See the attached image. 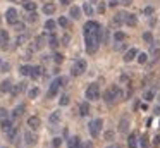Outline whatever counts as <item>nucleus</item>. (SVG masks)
I'll use <instances>...</instances> for the list:
<instances>
[{
    "mask_svg": "<svg viewBox=\"0 0 160 148\" xmlns=\"http://www.w3.org/2000/svg\"><path fill=\"white\" fill-rule=\"evenodd\" d=\"M102 34H103V29H97V31H91V33L84 34V41H86V52L88 54H95L100 47V41H102Z\"/></svg>",
    "mask_w": 160,
    "mask_h": 148,
    "instance_id": "1",
    "label": "nucleus"
},
{
    "mask_svg": "<svg viewBox=\"0 0 160 148\" xmlns=\"http://www.w3.org/2000/svg\"><path fill=\"white\" fill-rule=\"evenodd\" d=\"M124 100V93H122V89L119 88L117 84H112L108 89H105V93H103V100L107 103H114L115 100Z\"/></svg>",
    "mask_w": 160,
    "mask_h": 148,
    "instance_id": "2",
    "label": "nucleus"
},
{
    "mask_svg": "<svg viewBox=\"0 0 160 148\" xmlns=\"http://www.w3.org/2000/svg\"><path fill=\"white\" fill-rule=\"evenodd\" d=\"M66 83H67V78H57V79H53L52 84H50V88H48V91H47V98H53V96L59 93L60 86H64Z\"/></svg>",
    "mask_w": 160,
    "mask_h": 148,
    "instance_id": "3",
    "label": "nucleus"
},
{
    "mask_svg": "<svg viewBox=\"0 0 160 148\" xmlns=\"http://www.w3.org/2000/svg\"><path fill=\"white\" fill-rule=\"evenodd\" d=\"M102 127H103V120L102 119H93L90 124H88V131L93 138H97L98 134L102 133Z\"/></svg>",
    "mask_w": 160,
    "mask_h": 148,
    "instance_id": "4",
    "label": "nucleus"
},
{
    "mask_svg": "<svg viewBox=\"0 0 160 148\" xmlns=\"http://www.w3.org/2000/svg\"><path fill=\"white\" fill-rule=\"evenodd\" d=\"M86 98L90 102H95V100H100V88H98L97 83H91L86 88Z\"/></svg>",
    "mask_w": 160,
    "mask_h": 148,
    "instance_id": "5",
    "label": "nucleus"
},
{
    "mask_svg": "<svg viewBox=\"0 0 160 148\" xmlns=\"http://www.w3.org/2000/svg\"><path fill=\"white\" fill-rule=\"evenodd\" d=\"M86 67H88L86 60H84V59H79V60H76V62L72 64V69H71V72H72V76H81V74H84Z\"/></svg>",
    "mask_w": 160,
    "mask_h": 148,
    "instance_id": "6",
    "label": "nucleus"
},
{
    "mask_svg": "<svg viewBox=\"0 0 160 148\" xmlns=\"http://www.w3.org/2000/svg\"><path fill=\"white\" fill-rule=\"evenodd\" d=\"M5 19H7V23H9V24H16V23H19V14H18V10H16L14 7L7 9V12H5Z\"/></svg>",
    "mask_w": 160,
    "mask_h": 148,
    "instance_id": "7",
    "label": "nucleus"
},
{
    "mask_svg": "<svg viewBox=\"0 0 160 148\" xmlns=\"http://www.w3.org/2000/svg\"><path fill=\"white\" fill-rule=\"evenodd\" d=\"M47 43H48V38H47L45 34H38V36L35 38V45L31 47V50H42Z\"/></svg>",
    "mask_w": 160,
    "mask_h": 148,
    "instance_id": "8",
    "label": "nucleus"
},
{
    "mask_svg": "<svg viewBox=\"0 0 160 148\" xmlns=\"http://www.w3.org/2000/svg\"><path fill=\"white\" fill-rule=\"evenodd\" d=\"M100 24H98L97 23V21H88V23L86 24H84V26H83V29H84V34H86V33H91V31H97V29H100Z\"/></svg>",
    "mask_w": 160,
    "mask_h": 148,
    "instance_id": "9",
    "label": "nucleus"
},
{
    "mask_svg": "<svg viewBox=\"0 0 160 148\" xmlns=\"http://www.w3.org/2000/svg\"><path fill=\"white\" fill-rule=\"evenodd\" d=\"M138 54L139 52L136 50V48H129V50L124 54V62H132L136 57H138Z\"/></svg>",
    "mask_w": 160,
    "mask_h": 148,
    "instance_id": "10",
    "label": "nucleus"
},
{
    "mask_svg": "<svg viewBox=\"0 0 160 148\" xmlns=\"http://www.w3.org/2000/svg\"><path fill=\"white\" fill-rule=\"evenodd\" d=\"M28 126L31 127V129H38V127L42 126V119H40V117H36V115H31L28 119Z\"/></svg>",
    "mask_w": 160,
    "mask_h": 148,
    "instance_id": "11",
    "label": "nucleus"
},
{
    "mask_svg": "<svg viewBox=\"0 0 160 148\" xmlns=\"http://www.w3.org/2000/svg\"><path fill=\"white\" fill-rule=\"evenodd\" d=\"M0 47L2 48L9 47V33L5 29H0Z\"/></svg>",
    "mask_w": 160,
    "mask_h": 148,
    "instance_id": "12",
    "label": "nucleus"
},
{
    "mask_svg": "<svg viewBox=\"0 0 160 148\" xmlns=\"http://www.w3.org/2000/svg\"><path fill=\"white\" fill-rule=\"evenodd\" d=\"M7 138H9V141L11 143H18V138H19V127H12L11 131L7 133Z\"/></svg>",
    "mask_w": 160,
    "mask_h": 148,
    "instance_id": "13",
    "label": "nucleus"
},
{
    "mask_svg": "<svg viewBox=\"0 0 160 148\" xmlns=\"http://www.w3.org/2000/svg\"><path fill=\"white\" fill-rule=\"evenodd\" d=\"M112 23H114L115 26H122V24L126 23V12H117L114 16V19H112Z\"/></svg>",
    "mask_w": 160,
    "mask_h": 148,
    "instance_id": "14",
    "label": "nucleus"
},
{
    "mask_svg": "<svg viewBox=\"0 0 160 148\" xmlns=\"http://www.w3.org/2000/svg\"><path fill=\"white\" fill-rule=\"evenodd\" d=\"M67 146L69 148H79L81 146V138L79 136H71L67 140Z\"/></svg>",
    "mask_w": 160,
    "mask_h": 148,
    "instance_id": "15",
    "label": "nucleus"
},
{
    "mask_svg": "<svg viewBox=\"0 0 160 148\" xmlns=\"http://www.w3.org/2000/svg\"><path fill=\"white\" fill-rule=\"evenodd\" d=\"M0 127H2V131H4V133H9V131H11L12 127H14V124H12V120L7 117V119L0 120Z\"/></svg>",
    "mask_w": 160,
    "mask_h": 148,
    "instance_id": "16",
    "label": "nucleus"
},
{
    "mask_svg": "<svg viewBox=\"0 0 160 148\" xmlns=\"http://www.w3.org/2000/svg\"><path fill=\"white\" fill-rule=\"evenodd\" d=\"M55 10H57V7H55V3H52V2H48V3L43 5V14H47V16L55 14Z\"/></svg>",
    "mask_w": 160,
    "mask_h": 148,
    "instance_id": "17",
    "label": "nucleus"
},
{
    "mask_svg": "<svg viewBox=\"0 0 160 148\" xmlns=\"http://www.w3.org/2000/svg\"><path fill=\"white\" fill-rule=\"evenodd\" d=\"M11 89H12L11 79H4V81L0 83V91H2V93H7V91H11Z\"/></svg>",
    "mask_w": 160,
    "mask_h": 148,
    "instance_id": "18",
    "label": "nucleus"
},
{
    "mask_svg": "<svg viewBox=\"0 0 160 148\" xmlns=\"http://www.w3.org/2000/svg\"><path fill=\"white\" fill-rule=\"evenodd\" d=\"M36 140H38V138H36L35 134L31 133V131H26V133H24V141H26V145H35Z\"/></svg>",
    "mask_w": 160,
    "mask_h": 148,
    "instance_id": "19",
    "label": "nucleus"
},
{
    "mask_svg": "<svg viewBox=\"0 0 160 148\" xmlns=\"http://www.w3.org/2000/svg\"><path fill=\"white\" fill-rule=\"evenodd\" d=\"M69 16L72 17V19H79L81 17V9L78 5H71V9H69Z\"/></svg>",
    "mask_w": 160,
    "mask_h": 148,
    "instance_id": "20",
    "label": "nucleus"
},
{
    "mask_svg": "<svg viewBox=\"0 0 160 148\" xmlns=\"http://www.w3.org/2000/svg\"><path fill=\"white\" fill-rule=\"evenodd\" d=\"M22 7L28 12H33V10H36V2H33V0H22Z\"/></svg>",
    "mask_w": 160,
    "mask_h": 148,
    "instance_id": "21",
    "label": "nucleus"
},
{
    "mask_svg": "<svg viewBox=\"0 0 160 148\" xmlns=\"http://www.w3.org/2000/svg\"><path fill=\"white\" fill-rule=\"evenodd\" d=\"M24 89H26V83L22 81V83H19V84H16L14 88L11 89V91H12V95H14V96H18L19 93H21V91H24Z\"/></svg>",
    "mask_w": 160,
    "mask_h": 148,
    "instance_id": "22",
    "label": "nucleus"
},
{
    "mask_svg": "<svg viewBox=\"0 0 160 148\" xmlns=\"http://www.w3.org/2000/svg\"><path fill=\"white\" fill-rule=\"evenodd\" d=\"M126 24L128 26H136L138 24V17L134 14H126Z\"/></svg>",
    "mask_w": 160,
    "mask_h": 148,
    "instance_id": "23",
    "label": "nucleus"
},
{
    "mask_svg": "<svg viewBox=\"0 0 160 148\" xmlns=\"http://www.w3.org/2000/svg\"><path fill=\"white\" fill-rule=\"evenodd\" d=\"M119 131H121V133H128V131H129V120L128 119H121V120H119Z\"/></svg>",
    "mask_w": 160,
    "mask_h": 148,
    "instance_id": "24",
    "label": "nucleus"
},
{
    "mask_svg": "<svg viewBox=\"0 0 160 148\" xmlns=\"http://www.w3.org/2000/svg\"><path fill=\"white\" fill-rule=\"evenodd\" d=\"M60 115H62V114H60V110H55V112H52V114H50V117H48L50 124H57V122L60 120Z\"/></svg>",
    "mask_w": 160,
    "mask_h": 148,
    "instance_id": "25",
    "label": "nucleus"
},
{
    "mask_svg": "<svg viewBox=\"0 0 160 148\" xmlns=\"http://www.w3.org/2000/svg\"><path fill=\"white\" fill-rule=\"evenodd\" d=\"M79 114L81 115H88V114H90V103L88 102L79 103Z\"/></svg>",
    "mask_w": 160,
    "mask_h": 148,
    "instance_id": "26",
    "label": "nucleus"
},
{
    "mask_svg": "<svg viewBox=\"0 0 160 148\" xmlns=\"http://www.w3.org/2000/svg\"><path fill=\"white\" fill-rule=\"evenodd\" d=\"M42 71H43V69L40 67V65H35V67H31V72H29V76H31L33 79H36V78H40V76H42Z\"/></svg>",
    "mask_w": 160,
    "mask_h": 148,
    "instance_id": "27",
    "label": "nucleus"
},
{
    "mask_svg": "<svg viewBox=\"0 0 160 148\" xmlns=\"http://www.w3.org/2000/svg\"><path fill=\"white\" fill-rule=\"evenodd\" d=\"M83 10H84V14H86V16H93V12H95L93 5H91L90 2H84L83 3Z\"/></svg>",
    "mask_w": 160,
    "mask_h": 148,
    "instance_id": "28",
    "label": "nucleus"
},
{
    "mask_svg": "<svg viewBox=\"0 0 160 148\" xmlns=\"http://www.w3.org/2000/svg\"><path fill=\"white\" fill-rule=\"evenodd\" d=\"M128 146H129V148H136V146H138V140H136V134H134V133L129 134V138H128Z\"/></svg>",
    "mask_w": 160,
    "mask_h": 148,
    "instance_id": "29",
    "label": "nucleus"
},
{
    "mask_svg": "<svg viewBox=\"0 0 160 148\" xmlns=\"http://www.w3.org/2000/svg\"><path fill=\"white\" fill-rule=\"evenodd\" d=\"M48 45H50V48H57V47H59V38H57L53 33L48 36Z\"/></svg>",
    "mask_w": 160,
    "mask_h": 148,
    "instance_id": "30",
    "label": "nucleus"
},
{
    "mask_svg": "<svg viewBox=\"0 0 160 148\" xmlns=\"http://www.w3.org/2000/svg\"><path fill=\"white\" fill-rule=\"evenodd\" d=\"M126 33H122V31H115L114 33V40L117 41V43H122V41H126Z\"/></svg>",
    "mask_w": 160,
    "mask_h": 148,
    "instance_id": "31",
    "label": "nucleus"
},
{
    "mask_svg": "<svg viewBox=\"0 0 160 148\" xmlns=\"http://www.w3.org/2000/svg\"><path fill=\"white\" fill-rule=\"evenodd\" d=\"M55 26H57V23H55V21H52V19H48L45 23V29L50 31V33H53V31H55Z\"/></svg>",
    "mask_w": 160,
    "mask_h": 148,
    "instance_id": "32",
    "label": "nucleus"
},
{
    "mask_svg": "<svg viewBox=\"0 0 160 148\" xmlns=\"http://www.w3.org/2000/svg\"><path fill=\"white\" fill-rule=\"evenodd\" d=\"M57 24H59V26H62V28H66V29H67V28H69L71 26V21L69 19H67V17H59V21H57Z\"/></svg>",
    "mask_w": 160,
    "mask_h": 148,
    "instance_id": "33",
    "label": "nucleus"
},
{
    "mask_svg": "<svg viewBox=\"0 0 160 148\" xmlns=\"http://www.w3.org/2000/svg\"><path fill=\"white\" fill-rule=\"evenodd\" d=\"M22 114H24V105H18L14 109V112H12V117L16 119V117H21Z\"/></svg>",
    "mask_w": 160,
    "mask_h": 148,
    "instance_id": "34",
    "label": "nucleus"
},
{
    "mask_svg": "<svg viewBox=\"0 0 160 148\" xmlns=\"http://www.w3.org/2000/svg\"><path fill=\"white\" fill-rule=\"evenodd\" d=\"M143 40H145V43L152 45L153 43V34L150 33V31H146V33H143Z\"/></svg>",
    "mask_w": 160,
    "mask_h": 148,
    "instance_id": "35",
    "label": "nucleus"
},
{
    "mask_svg": "<svg viewBox=\"0 0 160 148\" xmlns=\"http://www.w3.org/2000/svg\"><path fill=\"white\" fill-rule=\"evenodd\" d=\"M19 72H21L22 76H29V72H31V65H21V67H19Z\"/></svg>",
    "mask_w": 160,
    "mask_h": 148,
    "instance_id": "36",
    "label": "nucleus"
},
{
    "mask_svg": "<svg viewBox=\"0 0 160 148\" xmlns=\"http://www.w3.org/2000/svg\"><path fill=\"white\" fill-rule=\"evenodd\" d=\"M153 96H155V91H153V89H146L145 95H143V98H145L146 102H150V100H153Z\"/></svg>",
    "mask_w": 160,
    "mask_h": 148,
    "instance_id": "37",
    "label": "nucleus"
},
{
    "mask_svg": "<svg viewBox=\"0 0 160 148\" xmlns=\"http://www.w3.org/2000/svg\"><path fill=\"white\" fill-rule=\"evenodd\" d=\"M139 145H141V148H148L150 141H148V136H146V134H143V136L139 138Z\"/></svg>",
    "mask_w": 160,
    "mask_h": 148,
    "instance_id": "38",
    "label": "nucleus"
},
{
    "mask_svg": "<svg viewBox=\"0 0 160 148\" xmlns=\"http://www.w3.org/2000/svg\"><path fill=\"white\" fill-rule=\"evenodd\" d=\"M28 21H29V23H36V21H38V14H36L35 10H33V12H29L28 14Z\"/></svg>",
    "mask_w": 160,
    "mask_h": 148,
    "instance_id": "39",
    "label": "nucleus"
},
{
    "mask_svg": "<svg viewBox=\"0 0 160 148\" xmlns=\"http://www.w3.org/2000/svg\"><path fill=\"white\" fill-rule=\"evenodd\" d=\"M136 60H138L139 64H145V62L148 60V55H146V54H138V57H136Z\"/></svg>",
    "mask_w": 160,
    "mask_h": 148,
    "instance_id": "40",
    "label": "nucleus"
},
{
    "mask_svg": "<svg viewBox=\"0 0 160 148\" xmlns=\"http://www.w3.org/2000/svg\"><path fill=\"white\" fill-rule=\"evenodd\" d=\"M114 136H115L114 131H105V134H103V138H105L107 141H112V140H114Z\"/></svg>",
    "mask_w": 160,
    "mask_h": 148,
    "instance_id": "41",
    "label": "nucleus"
},
{
    "mask_svg": "<svg viewBox=\"0 0 160 148\" xmlns=\"http://www.w3.org/2000/svg\"><path fill=\"white\" fill-rule=\"evenodd\" d=\"M28 95H29V98H36V96L40 95V89H38V88H31Z\"/></svg>",
    "mask_w": 160,
    "mask_h": 148,
    "instance_id": "42",
    "label": "nucleus"
},
{
    "mask_svg": "<svg viewBox=\"0 0 160 148\" xmlns=\"http://www.w3.org/2000/svg\"><path fill=\"white\" fill-rule=\"evenodd\" d=\"M59 103H60V105H64V107L69 105V96H67V95H62V96H60V100H59Z\"/></svg>",
    "mask_w": 160,
    "mask_h": 148,
    "instance_id": "43",
    "label": "nucleus"
},
{
    "mask_svg": "<svg viewBox=\"0 0 160 148\" xmlns=\"http://www.w3.org/2000/svg\"><path fill=\"white\" fill-rule=\"evenodd\" d=\"M9 117V112L4 109V107H0V120H4V119H7Z\"/></svg>",
    "mask_w": 160,
    "mask_h": 148,
    "instance_id": "44",
    "label": "nucleus"
},
{
    "mask_svg": "<svg viewBox=\"0 0 160 148\" xmlns=\"http://www.w3.org/2000/svg\"><path fill=\"white\" fill-rule=\"evenodd\" d=\"M26 41H28V34H21V36H18V45H24Z\"/></svg>",
    "mask_w": 160,
    "mask_h": 148,
    "instance_id": "45",
    "label": "nucleus"
},
{
    "mask_svg": "<svg viewBox=\"0 0 160 148\" xmlns=\"http://www.w3.org/2000/svg\"><path fill=\"white\" fill-rule=\"evenodd\" d=\"M152 57H153V60H157V59L160 57V48H153V50H152Z\"/></svg>",
    "mask_w": 160,
    "mask_h": 148,
    "instance_id": "46",
    "label": "nucleus"
},
{
    "mask_svg": "<svg viewBox=\"0 0 160 148\" xmlns=\"http://www.w3.org/2000/svg\"><path fill=\"white\" fill-rule=\"evenodd\" d=\"M53 60H55V64H62L64 57H62L60 54H55V55H53Z\"/></svg>",
    "mask_w": 160,
    "mask_h": 148,
    "instance_id": "47",
    "label": "nucleus"
},
{
    "mask_svg": "<svg viewBox=\"0 0 160 148\" xmlns=\"http://www.w3.org/2000/svg\"><path fill=\"white\" fill-rule=\"evenodd\" d=\"M9 69H11V65H9L7 62H4V64H0V71H2V72H7Z\"/></svg>",
    "mask_w": 160,
    "mask_h": 148,
    "instance_id": "48",
    "label": "nucleus"
},
{
    "mask_svg": "<svg viewBox=\"0 0 160 148\" xmlns=\"http://www.w3.org/2000/svg\"><path fill=\"white\" fill-rule=\"evenodd\" d=\"M14 26H16V31H18V33H21V31H24V24H22V23H16Z\"/></svg>",
    "mask_w": 160,
    "mask_h": 148,
    "instance_id": "49",
    "label": "nucleus"
},
{
    "mask_svg": "<svg viewBox=\"0 0 160 148\" xmlns=\"http://www.w3.org/2000/svg\"><path fill=\"white\" fill-rule=\"evenodd\" d=\"M69 41H71V34H64V36H62V43L64 45H69Z\"/></svg>",
    "mask_w": 160,
    "mask_h": 148,
    "instance_id": "50",
    "label": "nucleus"
},
{
    "mask_svg": "<svg viewBox=\"0 0 160 148\" xmlns=\"http://www.w3.org/2000/svg\"><path fill=\"white\" fill-rule=\"evenodd\" d=\"M105 10H107V5H105V3H103V2H102V3H100V5H98V12H100V14H103V12H105Z\"/></svg>",
    "mask_w": 160,
    "mask_h": 148,
    "instance_id": "51",
    "label": "nucleus"
},
{
    "mask_svg": "<svg viewBox=\"0 0 160 148\" xmlns=\"http://www.w3.org/2000/svg\"><path fill=\"white\" fill-rule=\"evenodd\" d=\"M153 10H155L153 7H145V16H152Z\"/></svg>",
    "mask_w": 160,
    "mask_h": 148,
    "instance_id": "52",
    "label": "nucleus"
},
{
    "mask_svg": "<svg viewBox=\"0 0 160 148\" xmlns=\"http://www.w3.org/2000/svg\"><path fill=\"white\" fill-rule=\"evenodd\" d=\"M60 145H62V140H60V138H53V146H60Z\"/></svg>",
    "mask_w": 160,
    "mask_h": 148,
    "instance_id": "53",
    "label": "nucleus"
},
{
    "mask_svg": "<svg viewBox=\"0 0 160 148\" xmlns=\"http://www.w3.org/2000/svg\"><path fill=\"white\" fill-rule=\"evenodd\" d=\"M153 145H155V146H160V134H157V136L153 138Z\"/></svg>",
    "mask_w": 160,
    "mask_h": 148,
    "instance_id": "54",
    "label": "nucleus"
},
{
    "mask_svg": "<svg viewBox=\"0 0 160 148\" xmlns=\"http://www.w3.org/2000/svg\"><path fill=\"white\" fill-rule=\"evenodd\" d=\"M121 3L128 7V5H131V3H132V0H121Z\"/></svg>",
    "mask_w": 160,
    "mask_h": 148,
    "instance_id": "55",
    "label": "nucleus"
},
{
    "mask_svg": "<svg viewBox=\"0 0 160 148\" xmlns=\"http://www.w3.org/2000/svg\"><path fill=\"white\" fill-rule=\"evenodd\" d=\"M79 148H91V143H90V141H88V143H81Z\"/></svg>",
    "mask_w": 160,
    "mask_h": 148,
    "instance_id": "56",
    "label": "nucleus"
},
{
    "mask_svg": "<svg viewBox=\"0 0 160 148\" xmlns=\"http://www.w3.org/2000/svg\"><path fill=\"white\" fill-rule=\"evenodd\" d=\"M117 3H119V0H110V2H108V5H110V7H115Z\"/></svg>",
    "mask_w": 160,
    "mask_h": 148,
    "instance_id": "57",
    "label": "nucleus"
},
{
    "mask_svg": "<svg viewBox=\"0 0 160 148\" xmlns=\"http://www.w3.org/2000/svg\"><path fill=\"white\" fill-rule=\"evenodd\" d=\"M59 2L62 3V5H69V3H71V0H59Z\"/></svg>",
    "mask_w": 160,
    "mask_h": 148,
    "instance_id": "58",
    "label": "nucleus"
},
{
    "mask_svg": "<svg viewBox=\"0 0 160 148\" xmlns=\"http://www.w3.org/2000/svg\"><path fill=\"white\" fill-rule=\"evenodd\" d=\"M153 112H155L157 115H160V107H155V109H153Z\"/></svg>",
    "mask_w": 160,
    "mask_h": 148,
    "instance_id": "59",
    "label": "nucleus"
},
{
    "mask_svg": "<svg viewBox=\"0 0 160 148\" xmlns=\"http://www.w3.org/2000/svg\"><path fill=\"white\" fill-rule=\"evenodd\" d=\"M107 148H121L119 145H110V146H107Z\"/></svg>",
    "mask_w": 160,
    "mask_h": 148,
    "instance_id": "60",
    "label": "nucleus"
},
{
    "mask_svg": "<svg viewBox=\"0 0 160 148\" xmlns=\"http://www.w3.org/2000/svg\"><path fill=\"white\" fill-rule=\"evenodd\" d=\"M0 21H2V19H0Z\"/></svg>",
    "mask_w": 160,
    "mask_h": 148,
    "instance_id": "61",
    "label": "nucleus"
}]
</instances>
